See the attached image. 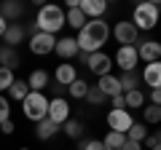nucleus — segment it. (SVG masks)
Segmentation results:
<instances>
[{
  "label": "nucleus",
  "instance_id": "nucleus-27",
  "mask_svg": "<svg viewBox=\"0 0 161 150\" xmlns=\"http://www.w3.org/2000/svg\"><path fill=\"white\" fill-rule=\"evenodd\" d=\"M148 134H150V131H148V126H145V123H132V129L126 131V139H132V142H140V145H142Z\"/></svg>",
  "mask_w": 161,
  "mask_h": 150
},
{
  "label": "nucleus",
  "instance_id": "nucleus-34",
  "mask_svg": "<svg viewBox=\"0 0 161 150\" xmlns=\"http://www.w3.org/2000/svg\"><path fill=\"white\" fill-rule=\"evenodd\" d=\"M156 145H161V131H156V134H148L145 137V142H142V147H156Z\"/></svg>",
  "mask_w": 161,
  "mask_h": 150
},
{
  "label": "nucleus",
  "instance_id": "nucleus-29",
  "mask_svg": "<svg viewBox=\"0 0 161 150\" xmlns=\"http://www.w3.org/2000/svg\"><path fill=\"white\" fill-rule=\"evenodd\" d=\"M124 102H126V110L129 107H142V104H145V94L140 91V88L126 91V94H124Z\"/></svg>",
  "mask_w": 161,
  "mask_h": 150
},
{
  "label": "nucleus",
  "instance_id": "nucleus-24",
  "mask_svg": "<svg viewBox=\"0 0 161 150\" xmlns=\"http://www.w3.org/2000/svg\"><path fill=\"white\" fill-rule=\"evenodd\" d=\"M86 22H89V19L80 13V8H67V13H64V24H70L73 29H80Z\"/></svg>",
  "mask_w": 161,
  "mask_h": 150
},
{
  "label": "nucleus",
  "instance_id": "nucleus-31",
  "mask_svg": "<svg viewBox=\"0 0 161 150\" xmlns=\"http://www.w3.org/2000/svg\"><path fill=\"white\" fill-rule=\"evenodd\" d=\"M14 81H16L14 70H6V67H0V94H3V91H8V88L14 86Z\"/></svg>",
  "mask_w": 161,
  "mask_h": 150
},
{
  "label": "nucleus",
  "instance_id": "nucleus-20",
  "mask_svg": "<svg viewBox=\"0 0 161 150\" xmlns=\"http://www.w3.org/2000/svg\"><path fill=\"white\" fill-rule=\"evenodd\" d=\"M19 54H16V48H8V46H3L0 48V67H6V70H16L19 67Z\"/></svg>",
  "mask_w": 161,
  "mask_h": 150
},
{
  "label": "nucleus",
  "instance_id": "nucleus-22",
  "mask_svg": "<svg viewBox=\"0 0 161 150\" xmlns=\"http://www.w3.org/2000/svg\"><path fill=\"white\" fill-rule=\"evenodd\" d=\"M124 145H126V134H118V131H108L102 139L105 150H124Z\"/></svg>",
  "mask_w": 161,
  "mask_h": 150
},
{
  "label": "nucleus",
  "instance_id": "nucleus-21",
  "mask_svg": "<svg viewBox=\"0 0 161 150\" xmlns=\"http://www.w3.org/2000/svg\"><path fill=\"white\" fill-rule=\"evenodd\" d=\"M59 129H62V126H57L54 121H48V118H43V121H40L38 126H35V137H38V139H51L54 134L59 131Z\"/></svg>",
  "mask_w": 161,
  "mask_h": 150
},
{
  "label": "nucleus",
  "instance_id": "nucleus-39",
  "mask_svg": "<svg viewBox=\"0 0 161 150\" xmlns=\"http://www.w3.org/2000/svg\"><path fill=\"white\" fill-rule=\"evenodd\" d=\"M124 150H142V145H140V142H132V139H126Z\"/></svg>",
  "mask_w": 161,
  "mask_h": 150
},
{
  "label": "nucleus",
  "instance_id": "nucleus-17",
  "mask_svg": "<svg viewBox=\"0 0 161 150\" xmlns=\"http://www.w3.org/2000/svg\"><path fill=\"white\" fill-rule=\"evenodd\" d=\"M54 78H57V86H64V88H67L73 81H78V70H75V64L64 62V64H59V67H57Z\"/></svg>",
  "mask_w": 161,
  "mask_h": 150
},
{
  "label": "nucleus",
  "instance_id": "nucleus-25",
  "mask_svg": "<svg viewBox=\"0 0 161 150\" xmlns=\"http://www.w3.org/2000/svg\"><path fill=\"white\" fill-rule=\"evenodd\" d=\"M62 131L67 134L70 139H80V137H83V123H80L78 118H70V121L62 123Z\"/></svg>",
  "mask_w": 161,
  "mask_h": 150
},
{
  "label": "nucleus",
  "instance_id": "nucleus-2",
  "mask_svg": "<svg viewBox=\"0 0 161 150\" xmlns=\"http://www.w3.org/2000/svg\"><path fill=\"white\" fill-rule=\"evenodd\" d=\"M35 27H38V32L57 35L64 27V11L59 6H40L38 16H35Z\"/></svg>",
  "mask_w": 161,
  "mask_h": 150
},
{
  "label": "nucleus",
  "instance_id": "nucleus-15",
  "mask_svg": "<svg viewBox=\"0 0 161 150\" xmlns=\"http://www.w3.org/2000/svg\"><path fill=\"white\" fill-rule=\"evenodd\" d=\"M140 81H145V86H150V88H161V62L145 64L142 75H140Z\"/></svg>",
  "mask_w": 161,
  "mask_h": 150
},
{
  "label": "nucleus",
  "instance_id": "nucleus-10",
  "mask_svg": "<svg viewBox=\"0 0 161 150\" xmlns=\"http://www.w3.org/2000/svg\"><path fill=\"white\" fill-rule=\"evenodd\" d=\"M132 115H129V110H110L108 113V126L110 131H118V134H126L132 129Z\"/></svg>",
  "mask_w": 161,
  "mask_h": 150
},
{
  "label": "nucleus",
  "instance_id": "nucleus-3",
  "mask_svg": "<svg viewBox=\"0 0 161 150\" xmlns=\"http://www.w3.org/2000/svg\"><path fill=\"white\" fill-rule=\"evenodd\" d=\"M161 19V11L156 3H150V0H142V3H137L134 6V13H132V24L140 29V32H148V29H153L156 24H158Z\"/></svg>",
  "mask_w": 161,
  "mask_h": 150
},
{
  "label": "nucleus",
  "instance_id": "nucleus-5",
  "mask_svg": "<svg viewBox=\"0 0 161 150\" xmlns=\"http://www.w3.org/2000/svg\"><path fill=\"white\" fill-rule=\"evenodd\" d=\"M30 51L35 54V56H46V54L54 51V46H57V35H48V32H35L32 38H30Z\"/></svg>",
  "mask_w": 161,
  "mask_h": 150
},
{
  "label": "nucleus",
  "instance_id": "nucleus-30",
  "mask_svg": "<svg viewBox=\"0 0 161 150\" xmlns=\"http://www.w3.org/2000/svg\"><path fill=\"white\" fill-rule=\"evenodd\" d=\"M142 118H145V126L148 123H161V107H156V104H148V107H142Z\"/></svg>",
  "mask_w": 161,
  "mask_h": 150
},
{
  "label": "nucleus",
  "instance_id": "nucleus-40",
  "mask_svg": "<svg viewBox=\"0 0 161 150\" xmlns=\"http://www.w3.org/2000/svg\"><path fill=\"white\" fill-rule=\"evenodd\" d=\"M6 29H8V22L3 16H0V38H3V35H6Z\"/></svg>",
  "mask_w": 161,
  "mask_h": 150
},
{
  "label": "nucleus",
  "instance_id": "nucleus-38",
  "mask_svg": "<svg viewBox=\"0 0 161 150\" xmlns=\"http://www.w3.org/2000/svg\"><path fill=\"white\" fill-rule=\"evenodd\" d=\"M113 110H126V102H124V94H121V97H113Z\"/></svg>",
  "mask_w": 161,
  "mask_h": 150
},
{
  "label": "nucleus",
  "instance_id": "nucleus-12",
  "mask_svg": "<svg viewBox=\"0 0 161 150\" xmlns=\"http://www.w3.org/2000/svg\"><path fill=\"white\" fill-rule=\"evenodd\" d=\"M54 54H57L62 62H70V59H75L80 54V48H78V43H75V38H57Z\"/></svg>",
  "mask_w": 161,
  "mask_h": 150
},
{
  "label": "nucleus",
  "instance_id": "nucleus-23",
  "mask_svg": "<svg viewBox=\"0 0 161 150\" xmlns=\"http://www.w3.org/2000/svg\"><path fill=\"white\" fill-rule=\"evenodd\" d=\"M118 83H121V91H124V94H126V91H134V88L140 86L137 70H134V72H121V75H118Z\"/></svg>",
  "mask_w": 161,
  "mask_h": 150
},
{
  "label": "nucleus",
  "instance_id": "nucleus-6",
  "mask_svg": "<svg viewBox=\"0 0 161 150\" xmlns=\"http://www.w3.org/2000/svg\"><path fill=\"white\" fill-rule=\"evenodd\" d=\"M48 121H54L57 126H62L64 121H70V102L64 97H54L48 99Z\"/></svg>",
  "mask_w": 161,
  "mask_h": 150
},
{
  "label": "nucleus",
  "instance_id": "nucleus-42",
  "mask_svg": "<svg viewBox=\"0 0 161 150\" xmlns=\"http://www.w3.org/2000/svg\"><path fill=\"white\" fill-rule=\"evenodd\" d=\"M19 150H30V147H19Z\"/></svg>",
  "mask_w": 161,
  "mask_h": 150
},
{
  "label": "nucleus",
  "instance_id": "nucleus-26",
  "mask_svg": "<svg viewBox=\"0 0 161 150\" xmlns=\"http://www.w3.org/2000/svg\"><path fill=\"white\" fill-rule=\"evenodd\" d=\"M67 91H70V97L73 99H86V94H89V83L83 81V78H78V81H73L67 86Z\"/></svg>",
  "mask_w": 161,
  "mask_h": 150
},
{
  "label": "nucleus",
  "instance_id": "nucleus-7",
  "mask_svg": "<svg viewBox=\"0 0 161 150\" xmlns=\"http://www.w3.org/2000/svg\"><path fill=\"white\" fill-rule=\"evenodd\" d=\"M86 67H89V72H94L97 78H102V75H110V70H113V59H110L105 51H94V54H89Z\"/></svg>",
  "mask_w": 161,
  "mask_h": 150
},
{
  "label": "nucleus",
  "instance_id": "nucleus-4",
  "mask_svg": "<svg viewBox=\"0 0 161 150\" xmlns=\"http://www.w3.org/2000/svg\"><path fill=\"white\" fill-rule=\"evenodd\" d=\"M22 113H24L27 121L40 123L43 118L48 115V99H46V94H43V91H30L27 97L22 99Z\"/></svg>",
  "mask_w": 161,
  "mask_h": 150
},
{
  "label": "nucleus",
  "instance_id": "nucleus-16",
  "mask_svg": "<svg viewBox=\"0 0 161 150\" xmlns=\"http://www.w3.org/2000/svg\"><path fill=\"white\" fill-rule=\"evenodd\" d=\"M27 38V29H24V24L22 22H16V24H8V29H6V35H3V40H6V46L8 48H16L19 43Z\"/></svg>",
  "mask_w": 161,
  "mask_h": 150
},
{
  "label": "nucleus",
  "instance_id": "nucleus-33",
  "mask_svg": "<svg viewBox=\"0 0 161 150\" xmlns=\"http://www.w3.org/2000/svg\"><path fill=\"white\" fill-rule=\"evenodd\" d=\"M11 118V102L6 99V94H0V123H6Z\"/></svg>",
  "mask_w": 161,
  "mask_h": 150
},
{
  "label": "nucleus",
  "instance_id": "nucleus-19",
  "mask_svg": "<svg viewBox=\"0 0 161 150\" xmlns=\"http://www.w3.org/2000/svg\"><path fill=\"white\" fill-rule=\"evenodd\" d=\"M27 86H30V91H43L48 86V72L46 70H32L27 78Z\"/></svg>",
  "mask_w": 161,
  "mask_h": 150
},
{
  "label": "nucleus",
  "instance_id": "nucleus-18",
  "mask_svg": "<svg viewBox=\"0 0 161 150\" xmlns=\"http://www.w3.org/2000/svg\"><path fill=\"white\" fill-rule=\"evenodd\" d=\"M22 13H24V3H16V0H6V3L0 6V16L6 19V22H11V24H16L19 19H22Z\"/></svg>",
  "mask_w": 161,
  "mask_h": 150
},
{
  "label": "nucleus",
  "instance_id": "nucleus-41",
  "mask_svg": "<svg viewBox=\"0 0 161 150\" xmlns=\"http://www.w3.org/2000/svg\"><path fill=\"white\" fill-rule=\"evenodd\" d=\"M150 150H161V145H156V147H150Z\"/></svg>",
  "mask_w": 161,
  "mask_h": 150
},
{
  "label": "nucleus",
  "instance_id": "nucleus-13",
  "mask_svg": "<svg viewBox=\"0 0 161 150\" xmlns=\"http://www.w3.org/2000/svg\"><path fill=\"white\" fill-rule=\"evenodd\" d=\"M78 8H80V13L86 19H102L105 11H108V3H105V0H80Z\"/></svg>",
  "mask_w": 161,
  "mask_h": 150
},
{
  "label": "nucleus",
  "instance_id": "nucleus-1",
  "mask_svg": "<svg viewBox=\"0 0 161 150\" xmlns=\"http://www.w3.org/2000/svg\"><path fill=\"white\" fill-rule=\"evenodd\" d=\"M110 38V24L105 19H89L83 27L78 29L75 35V43L83 54H94V51H102V46L108 43Z\"/></svg>",
  "mask_w": 161,
  "mask_h": 150
},
{
  "label": "nucleus",
  "instance_id": "nucleus-9",
  "mask_svg": "<svg viewBox=\"0 0 161 150\" xmlns=\"http://www.w3.org/2000/svg\"><path fill=\"white\" fill-rule=\"evenodd\" d=\"M140 56H137V46H118L115 51V64L121 67V72H134Z\"/></svg>",
  "mask_w": 161,
  "mask_h": 150
},
{
  "label": "nucleus",
  "instance_id": "nucleus-43",
  "mask_svg": "<svg viewBox=\"0 0 161 150\" xmlns=\"http://www.w3.org/2000/svg\"><path fill=\"white\" fill-rule=\"evenodd\" d=\"M158 62H161V59H158Z\"/></svg>",
  "mask_w": 161,
  "mask_h": 150
},
{
  "label": "nucleus",
  "instance_id": "nucleus-14",
  "mask_svg": "<svg viewBox=\"0 0 161 150\" xmlns=\"http://www.w3.org/2000/svg\"><path fill=\"white\" fill-rule=\"evenodd\" d=\"M97 88H99V91H102L108 99L121 97V94H124V91H121V83H118V78H115L113 72H110V75H102V78L97 81Z\"/></svg>",
  "mask_w": 161,
  "mask_h": 150
},
{
  "label": "nucleus",
  "instance_id": "nucleus-36",
  "mask_svg": "<svg viewBox=\"0 0 161 150\" xmlns=\"http://www.w3.org/2000/svg\"><path fill=\"white\" fill-rule=\"evenodd\" d=\"M150 104L161 107V88H150Z\"/></svg>",
  "mask_w": 161,
  "mask_h": 150
},
{
  "label": "nucleus",
  "instance_id": "nucleus-11",
  "mask_svg": "<svg viewBox=\"0 0 161 150\" xmlns=\"http://www.w3.org/2000/svg\"><path fill=\"white\" fill-rule=\"evenodd\" d=\"M137 56L142 59L145 64L158 62V59H161V43L153 40V38H145V40H140V46H137Z\"/></svg>",
  "mask_w": 161,
  "mask_h": 150
},
{
  "label": "nucleus",
  "instance_id": "nucleus-28",
  "mask_svg": "<svg viewBox=\"0 0 161 150\" xmlns=\"http://www.w3.org/2000/svg\"><path fill=\"white\" fill-rule=\"evenodd\" d=\"M27 94H30V86H27V81H19V78L14 81V86L8 88V97H11V99H16V102H22V99L27 97Z\"/></svg>",
  "mask_w": 161,
  "mask_h": 150
},
{
  "label": "nucleus",
  "instance_id": "nucleus-35",
  "mask_svg": "<svg viewBox=\"0 0 161 150\" xmlns=\"http://www.w3.org/2000/svg\"><path fill=\"white\" fill-rule=\"evenodd\" d=\"M80 150H105V147L102 139H86V142H80Z\"/></svg>",
  "mask_w": 161,
  "mask_h": 150
},
{
  "label": "nucleus",
  "instance_id": "nucleus-32",
  "mask_svg": "<svg viewBox=\"0 0 161 150\" xmlns=\"http://www.w3.org/2000/svg\"><path fill=\"white\" fill-rule=\"evenodd\" d=\"M86 99H89V104H94V107H102V104L108 102V97H105V94L99 91L97 86H89V94H86Z\"/></svg>",
  "mask_w": 161,
  "mask_h": 150
},
{
  "label": "nucleus",
  "instance_id": "nucleus-37",
  "mask_svg": "<svg viewBox=\"0 0 161 150\" xmlns=\"http://www.w3.org/2000/svg\"><path fill=\"white\" fill-rule=\"evenodd\" d=\"M0 131H3V134H14V131H16V126H14L11 118H8L6 123H0Z\"/></svg>",
  "mask_w": 161,
  "mask_h": 150
},
{
  "label": "nucleus",
  "instance_id": "nucleus-8",
  "mask_svg": "<svg viewBox=\"0 0 161 150\" xmlns=\"http://www.w3.org/2000/svg\"><path fill=\"white\" fill-rule=\"evenodd\" d=\"M113 38H115V43H121V46H134L137 38H140V29L134 27L132 22H115Z\"/></svg>",
  "mask_w": 161,
  "mask_h": 150
}]
</instances>
